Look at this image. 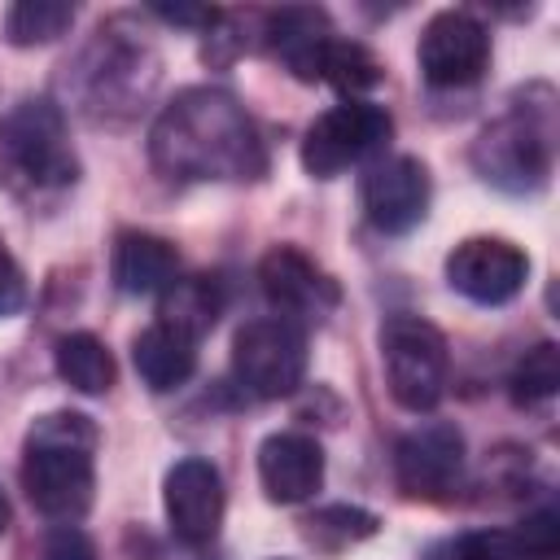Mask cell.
<instances>
[{
  "mask_svg": "<svg viewBox=\"0 0 560 560\" xmlns=\"http://www.w3.org/2000/svg\"><path fill=\"white\" fill-rule=\"evenodd\" d=\"M149 153L171 179H258L267 171L254 118L219 88H184L158 114Z\"/></svg>",
  "mask_w": 560,
  "mask_h": 560,
  "instance_id": "1",
  "label": "cell"
},
{
  "mask_svg": "<svg viewBox=\"0 0 560 560\" xmlns=\"http://www.w3.org/2000/svg\"><path fill=\"white\" fill-rule=\"evenodd\" d=\"M92 451H96V424L88 416L79 411L39 416L26 433V455H22L26 499L44 516L74 525L92 508V490H96Z\"/></svg>",
  "mask_w": 560,
  "mask_h": 560,
  "instance_id": "2",
  "label": "cell"
},
{
  "mask_svg": "<svg viewBox=\"0 0 560 560\" xmlns=\"http://www.w3.org/2000/svg\"><path fill=\"white\" fill-rule=\"evenodd\" d=\"M79 158L66 136V114L48 96H26L0 118V179L13 192H57L74 184Z\"/></svg>",
  "mask_w": 560,
  "mask_h": 560,
  "instance_id": "3",
  "label": "cell"
},
{
  "mask_svg": "<svg viewBox=\"0 0 560 560\" xmlns=\"http://www.w3.org/2000/svg\"><path fill=\"white\" fill-rule=\"evenodd\" d=\"M381 363H385V385L398 407L433 411L442 402L451 354H446V337L429 319L389 315L381 324Z\"/></svg>",
  "mask_w": 560,
  "mask_h": 560,
  "instance_id": "4",
  "label": "cell"
},
{
  "mask_svg": "<svg viewBox=\"0 0 560 560\" xmlns=\"http://www.w3.org/2000/svg\"><path fill=\"white\" fill-rule=\"evenodd\" d=\"M389 136H394V118H389L385 105L341 101V105L324 109L306 127V136H302V166L315 179H332V175L359 166L363 158L381 153Z\"/></svg>",
  "mask_w": 560,
  "mask_h": 560,
  "instance_id": "5",
  "label": "cell"
},
{
  "mask_svg": "<svg viewBox=\"0 0 560 560\" xmlns=\"http://www.w3.org/2000/svg\"><path fill=\"white\" fill-rule=\"evenodd\" d=\"M232 372L241 389L254 398H284L302 385L306 372V337L293 319L267 315L249 319L232 341Z\"/></svg>",
  "mask_w": 560,
  "mask_h": 560,
  "instance_id": "6",
  "label": "cell"
},
{
  "mask_svg": "<svg viewBox=\"0 0 560 560\" xmlns=\"http://www.w3.org/2000/svg\"><path fill=\"white\" fill-rule=\"evenodd\" d=\"M420 74L433 88H464L477 83L490 66V35L464 9H442L420 31Z\"/></svg>",
  "mask_w": 560,
  "mask_h": 560,
  "instance_id": "7",
  "label": "cell"
},
{
  "mask_svg": "<svg viewBox=\"0 0 560 560\" xmlns=\"http://www.w3.org/2000/svg\"><path fill=\"white\" fill-rule=\"evenodd\" d=\"M529 258L503 236H468L446 254V280L477 306H503L525 289Z\"/></svg>",
  "mask_w": 560,
  "mask_h": 560,
  "instance_id": "8",
  "label": "cell"
},
{
  "mask_svg": "<svg viewBox=\"0 0 560 560\" xmlns=\"http://www.w3.org/2000/svg\"><path fill=\"white\" fill-rule=\"evenodd\" d=\"M429 171L420 158L398 153V158H381L363 171L359 197H363V214L376 232H411L424 214H429Z\"/></svg>",
  "mask_w": 560,
  "mask_h": 560,
  "instance_id": "9",
  "label": "cell"
},
{
  "mask_svg": "<svg viewBox=\"0 0 560 560\" xmlns=\"http://www.w3.org/2000/svg\"><path fill=\"white\" fill-rule=\"evenodd\" d=\"M477 166L486 179L503 184V188H538L547 179V166H551V140H547V127L512 114L494 127L481 131L477 149H472Z\"/></svg>",
  "mask_w": 560,
  "mask_h": 560,
  "instance_id": "10",
  "label": "cell"
},
{
  "mask_svg": "<svg viewBox=\"0 0 560 560\" xmlns=\"http://www.w3.org/2000/svg\"><path fill=\"white\" fill-rule=\"evenodd\" d=\"M258 284L267 293V302L276 311H284V319H324L337 306V280L306 258L298 245H276L262 254L258 262Z\"/></svg>",
  "mask_w": 560,
  "mask_h": 560,
  "instance_id": "11",
  "label": "cell"
},
{
  "mask_svg": "<svg viewBox=\"0 0 560 560\" xmlns=\"http://www.w3.org/2000/svg\"><path fill=\"white\" fill-rule=\"evenodd\" d=\"M459 468H464V433L442 420L411 429L394 451L398 486L411 499H442L459 481Z\"/></svg>",
  "mask_w": 560,
  "mask_h": 560,
  "instance_id": "12",
  "label": "cell"
},
{
  "mask_svg": "<svg viewBox=\"0 0 560 560\" xmlns=\"http://www.w3.org/2000/svg\"><path fill=\"white\" fill-rule=\"evenodd\" d=\"M166 521L171 534L188 547H201L219 534L223 521V477L210 459H179L166 472Z\"/></svg>",
  "mask_w": 560,
  "mask_h": 560,
  "instance_id": "13",
  "label": "cell"
},
{
  "mask_svg": "<svg viewBox=\"0 0 560 560\" xmlns=\"http://www.w3.org/2000/svg\"><path fill=\"white\" fill-rule=\"evenodd\" d=\"M258 481L271 503H302L324 481V451L306 433H271L258 446Z\"/></svg>",
  "mask_w": 560,
  "mask_h": 560,
  "instance_id": "14",
  "label": "cell"
},
{
  "mask_svg": "<svg viewBox=\"0 0 560 560\" xmlns=\"http://www.w3.org/2000/svg\"><path fill=\"white\" fill-rule=\"evenodd\" d=\"M262 35H267L271 52L302 83H315L319 79V57L332 44V26H328V13L324 9H280V13L267 18V31Z\"/></svg>",
  "mask_w": 560,
  "mask_h": 560,
  "instance_id": "15",
  "label": "cell"
},
{
  "mask_svg": "<svg viewBox=\"0 0 560 560\" xmlns=\"http://www.w3.org/2000/svg\"><path fill=\"white\" fill-rule=\"evenodd\" d=\"M179 276V254L153 232H122L114 245V284L131 298L166 293Z\"/></svg>",
  "mask_w": 560,
  "mask_h": 560,
  "instance_id": "16",
  "label": "cell"
},
{
  "mask_svg": "<svg viewBox=\"0 0 560 560\" xmlns=\"http://www.w3.org/2000/svg\"><path fill=\"white\" fill-rule=\"evenodd\" d=\"M131 363H136L140 381L162 394V389H175V385H184L192 376V368H197V341L188 332H179V328H171V324L158 319L144 332H136Z\"/></svg>",
  "mask_w": 560,
  "mask_h": 560,
  "instance_id": "17",
  "label": "cell"
},
{
  "mask_svg": "<svg viewBox=\"0 0 560 560\" xmlns=\"http://www.w3.org/2000/svg\"><path fill=\"white\" fill-rule=\"evenodd\" d=\"M57 376L79 394H105L114 385V354L92 332H66L57 341Z\"/></svg>",
  "mask_w": 560,
  "mask_h": 560,
  "instance_id": "18",
  "label": "cell"
},
{
  "mask_svg": "<svg viewBox=\"0 0 560 560\" xmlns=\"http://www.w3.org/2000/svg\"><path fill=\"white\" fill-rule=\"evenodd\" d=\"M219 306H223V302H219L214 280H210V276H188V280H175V284L166 289L162 324H171V328L188 332L192 341H201V337L214 328Z\"/></svg>",
  "mask_w": 560,
  "mask_h": 560,
  "instance_id": "19",
  "label": "cell"
},
{
  "mask_svg": "<svg viewBox=\"0 0 560 560\" xmlns=\"http://www.w3.org/2000/svg\"><path fill=\"white\" fill-rule=\"evenodd\" d=\"M70 22H74V4L66 0H18L4 13V39L18 48L52 44L70 31Z\"/></svg>",
  "mask_w": 560,
  "mask_h": 560,
  "instance_id": "20",
  "label": "cell"
},
{
  "mask_svg": "<svg viewBox=\"0 0 560 560\" xmlns=\"http://www.w3.org/2000/svg\"><path fill=\"white\" fill-rule=\"evenodd\" d=\"M319 83H332L337 92H346V96L354 101L359 92H368V88L381 83V61H376L363 44L332 35V44H328L324 57H319Z\"/></svg>",
  "mask_w": 560,
  "mask_h": 560,
  "instance_id": "21",
  "label": "cell"
},
{
  "mask_svg": "<svg viewBox=\"0 0 560 560\" xmlns=\"http://www.w3.org/2000/svg\"><path fill=\"white\" fill-rule=\"evenodd\" d=\"M556 389H560V350H556V341H538L516 363L512 394H516V402H547Z\"/></svg>",
  "mask_w": 560,
  "mask_h": 560,
  "instance_id": "22",
  "label": "cell"
},
{
  "mask_svg": "<svg viewBox=\"0 0 560 560\" xmlns=\"http://www.w3.org/2000/svg\"><path fill=\"white\" fill-rule=\"evenodd\" d=\"M459 560H529L521 534L508 529H472L459 538Z\"/></svg>",
  "mask_w": 560,
  "mask_h": 560,
  "instance_id": "23",
  "label": "cell"
},
{
  "mask_svg": "<svg viewBox=\"0 0 560 560\" xmlns=\"http://www.w3.org/2000/svg\"><path fill=\"white\" fill-rule=\"evenodd\" d=\"M39 560H96V547L79 525H57L44 534Z\"/></svg>",
  "mask_w": 560,
  "mask_h": 560,
  "instance_id": "24",
  "label": "cell"
},
{
  "mask_svg": "<svg viewBox=\"0 0 560 560\" xmlns=\"http://www.w3.org/2000/svg\"><path fill=\"white\" fill-rule=\"evenodd\" d=\"M22 302H26V276H22L18 258L9 254V245H4V236H0V319L18 315Z\"/></svg>",
  "mask_w": 560,
  "mask_h": 560,
  "instance_id": "25",
  "label": "cell"
},
{
  "mask_svg": "<svg viewBox=\"0 0 560 560\" xmlns=\"http://www.w3.org/2000/svg\"><path fill=\"white\" fill-rule=\"evenodd\" d=\"M556 512H538V516H529L525 521V529H521V542H525V551H529V560H556Z\"/></svg>",
  "mask_w": 560,
  "mask_h": 560,
  "instance_id": "26",
  "label": "cell"
},
{
  "mask_svg": "<svg viewBox=\"0 0 560 560\" xmlns=\"http://www.w3.org/2000/svg\"><path fill=\"white\" fill-rule=\"evenodd\" d=\"M153 13L162 22H175V26H214L219 22L214 9H192V4H153Z\"/></svg>",
  "mask_w": 560,
  "mask_h": 560,
  "instance_id": "27",
  "label": "cell"
},
{
  "mask_svg": "<svg viewBox=\"0 0 560 560\" xmlns=\"http://www.w3.org/2000/svg\"><path fill=\"white\" fill-rule=\"evenodd\" d=\"M9 529V499H4V490H0V534Z\"/></svg>",
  "mask_w": 560,
  "mask_h": 560,
  "instance_id": "28",
  "label": "cell"
}]
</instances>
